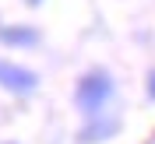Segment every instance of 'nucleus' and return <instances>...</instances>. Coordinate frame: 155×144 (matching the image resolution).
<instances>
[{"instance_id":"nucleus-6","label":"nucleus","mask_w":155,"mask_h":144,"mask_svg":"<svg viewBox=\"0 0 155 144\" xmlns=\"http://www.w3.org/2000/svg\"><path fill=\"white\" fill-rule=\"evenodd\" d=\"M25 4H28V7H39V4H42V0H25Z\"/></svg>"},{"instance_id":"nucleus-4","label":"nucleus","mask_w":155,"mask_h":144,"mask_svg":"<svg viewBox=\"0 0 155 144\" xmlns=\"http://www.w3.org/2000/svg\"><path fill=\"white\" fill-rule=\"evenodd\" d=\"M42 42V35H39V28H32V25H4L0 21V46L7 49H32Z\"/></svg>"},{"instance_id":"nucleus-3","label":"nucleus","mask_w":155,"mask_h":144,"mask_svg":"<svg viewBox=\"0 0 155 144\" xmlns=\"http://www.w3.org/2000/svg\"><path fill=\"white\" fill-rule=\"evenodd\" d=\"M120 134V120H109V116H88V123L78 130V144H102L109 137Z\"/></svg>"},{"instance_id":"nucleus-1","label":"nucleus","mask_w":155,"mask_h":144,"mask_svg":"<svg viewBox=\"0 0 155 144\" xmlns=\"http://www.w3.org/2000/svg\"><path fill=\"white\" fill-rule=\"evenodd\" d=\"M116 98V81L109 70L95 67V70H85V74L78 77V85H74V109L81 116H99L102 109L109 106Z\"/></svg>"},{"instance_id":"nucleus-5","label":"nucleus","mask_w":155,"mask_h":144,"mask_svg":"<svg viewBox=\"0 0 155 144\" xmlns=\"http://www.w3.org/2000/svg\"><path fill=\"white\" fill-rule=\"evenodd\" d=\"M148 98H152V102H155V70H152V74H148Z\"/></svg>"},{"instance_id":"nucleus-2","label":"nucleus","mask_w":155,"mask_h":144,"mask_svg":"<svg viewBox=\"0 0 155 144\" xmlns=\"http://www.w3.org/2000/svg\"><path fill=\"white\" fill-rule=\"evenodd\" d=\"M0 88L11 91V95H32V91L39 88V74L0 56Z\"/></svg>"}]
</instances>
